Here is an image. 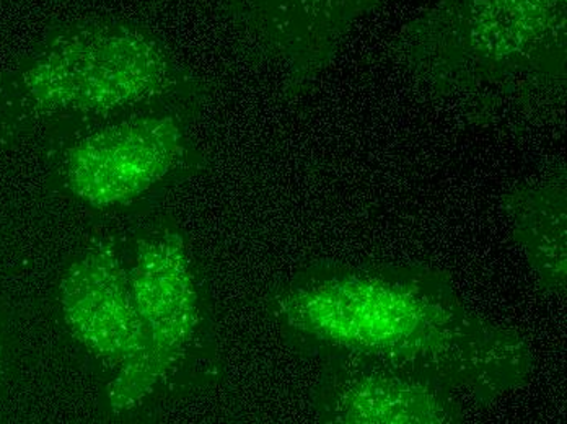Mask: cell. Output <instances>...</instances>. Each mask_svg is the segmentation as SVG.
Returning <instances> with one entry per match:
<instances>
[{
    "mask_svg": "<svg viewBox=\"0 0 567 424\" xmlns=\"http://www.w3.org/2000/svg\"><path fill=\"white\" fill-rule=\"evenodd\" d=\"M56 301L65 332L105 378V392L126 384L144 361L145 341L117 227L82 245L59 279Z\"/></svg>",
    "mask_w": 567,
    "mask_h": 424,
    "instance_id": "cell-8",
    "label": "cell"
},
{
    "mask_svg": "<svg viewBox=\"0 0 567 424\" xmlns=\"http://www.w3.org/2000/svg\"><path fill=\"white\" fill-rule=\"evenodd\" d=\"M117 232L145 356L126 384L105 392L110 415L213 391L226 378V361L209 281L185 230L152 209L126 217Z\"/></svg>",
    "mask_w": 567,
    "mask_h": 424,
    "instance_id": "cell-4",
    "label": "cell"
},
{
    "mask_svg": "<svg viewBox=\"0 0 567 424\" xmlns=\"http://www.w3.org/2000/svg\"><path fill=\"white\" fill-rule=\"evenodd\" d=\"M262 310L302 360L441 369L487 405L524 387L535 368L520 333L486 319L427 265L317 261L272 285Z\"/></svg>",
    "mask_w": 567,
    "mask_h": 424,
    "instance_id": "cell-1",
    "label": "cell"
},
{
    "mask_svg": "<svg viewBox=\"0 0 567 424\" xmlns=\"http://www.w3.org/2000/svg\"><path fill=\"white\" fill-rule=\"evenodd\" d=\"M567 0H437L395 38L427 91L472 122L532 118L566 95Z\"/></svg>",
    "mask_w": 567,
    "mask_h": 424,
    "instance_id": "cell-3",
    "label": "cell"
},
{
    "mask_svg": "<svg viewBox=\"0 0 567 424\" xmlns=\"http://www.w3.org/2000/svg\"><path fill=\"white\" fill-rule=\"evenodd\" d=\"M204 106L121 113L40 144L51 192L99 214L152 211L173 189L210 170L198 136Z\"/></svg>",
    "mask_w": 567,
    "mask_h": 424,
    "instance_id": "cell-5",
    "label": "cell"
},
{
    "mask_svg": "<svg viewBox=\"0 0 567 424\" xmlns=\"http://www.w3.org/2000/svg\"><path fill=\"white\" fill-rule=\"evenodd\" d=\"M386 0H220L216 13L237 50L302 99L330 68L359 20Z\"/></svg>",
    "mask_w": 567,
    "mask_h": 424,
    "instance_id": "cell-6",
    "label": "cell"
},
{
    "mask_svg": "<svg viewBox=\"0 0 567 424\" xmlns=\"http://www.w3.org/2000/svg\"><path fill=\"white\" fill-rule=\"evenodd\" d=\"M565 167L514 186L501 198L512 239L546 296H565L567 278V185Z\"/></svg>",
    "mask_w": 567,
    "mask_h": 424,
    "instance_id": "cell-9",
    "label": "cell"
},
{
    "mask_svg": "<svg viewBox=\"0 0 567 424\" xmlns=\"http://www.w3.org/2000/svg\"><path fill=\"white\" fill-rule=\"evenodd\" d=\"M2 358H3V341H2V332H0V375H2Z\"/></svg>",
    "mask_w": 567,
    "mask_h": 424,
    "instance_id": "cell-10",
    "label": "cell"
},
{
    "mask_svg": "<svg viewBox=\"0 0 567 424\" xmlns=\"http://www.w3.org/2000/svg\"><path fill=\"white\" fill-rule=\"evenodd\" d=\"M213 85L157 31L136 20H56L0 72V152L121 113L204 106Z\"/></svg>",
    "mask_w": 567,
    "mask_h": 424,
    "instance_id": "cell-2",
    "label": "cell"
},
{
    "mask_svg": "<svg viewBox=\"0 0 567 424\" xmlns=\"http://www.w3.org/2000/svg\"><path fill=\"white\" fill-rule=\"evenodd\" d=\"M310 403L328 424H455L486 402L441 369L377 360L318 363Z\"/></svg>",
    "mask_w": 567,
    "mask_h": 424,
    "instance_id": "cell-7",
    "label": "cell"
}]
</instances>
